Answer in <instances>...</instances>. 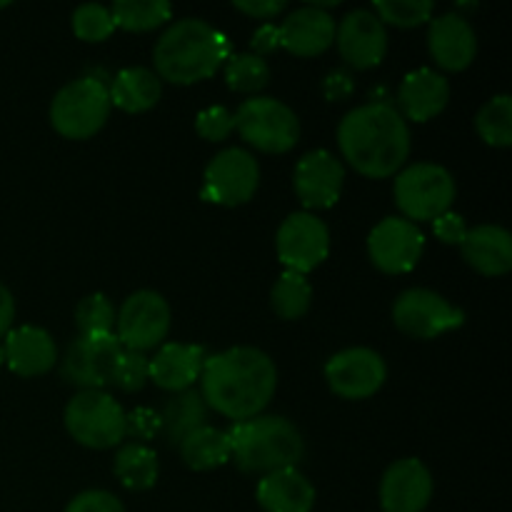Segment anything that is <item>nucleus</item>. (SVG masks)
I'll return each instance as SVG.
<instances>
[{
	"instance_id": "nucleus-7",
	"label": "nucleus",
	"mask_w": 512,
	"mask_h": 512,
	"mask_svg": "<svg viewBox=\"0 0 512 512\" xmlns=\"http://www.w3.org/2000/svg\"><path fill=\"white\" fill-rule=\"evenodd\" d=\"M235 130L240 138L263 153H288L300 138V120L290 105L268 95H253L235 110Z\"/></svg>"
},
{
	"instance_id": "nucleus-37",
	"label": "nucleus",
	"mask_w": 512,
	"mask_h": 512,
	"mask_svg": "<svg viewBox=\"0 0 512 512\" xmlns=\"http://www.w3.org/2000/svg\"><path fill=\"white\" fill-rule=\"evenodd\" d=\"M150 380V360L145 358V353H133V350H125L118 355L113 365V373H110V383L115 388L125 390V393H138L145 388V383Z\"/></svg>"
},
{
	"instance_id": "nucleus-1",
	"label": "nucleus",
	"mask_w": 512,
	"mask_h": 512,
	"mask_svg": "<svg viewBox=\"0 0 512 512\" xmlns=\"http://www.w3.org/2000/svg\"><path fill=\"white\" fill-rule=\"evenodd\" d=\"M200 385L208 408L240 423L268 408L278 388V370L263 350L240 345L208 355Z\"/></svg>"
},
{
	"instance_id": "nucleus-30",
	"label": "nucleus",
	"mask_w": 512,
	"mask_h": 512,
	"mask_svg": "<svg viewBox=\"0 0 512 512\" xmlns=\"http://www.w3.org/2000/svg\"><path fill=\"white\" fill-rule=\"evenodd\" d=\"M310 300H313V288H310L308 278L293 270H285L273 285L270 293V305L273 313L283 320H300L310 310Z\"/></svg>"
},
{
	"instance_id": "nucleus-6",
	"label": "nucleus",
	"mask_w": 512,
	"mask_h": 512,
	"mask_svg": "<svg viewBox=\"0 0 512 512\" xmlns=\"http://www.w3.org/2000/svg\"><path fill=\"white\" fill-rule=\"evenodd\" d=\"M63 420L70 438L93 450L113 448L128 435V413L103 390H80L73 395Z\"/></svg>"
},
{
	"instance_id": "nucleus-26",
	"label": "nucleus",
	"mask_w": 512,
	"mask_h": 512,
	"mask_svg": "<svg viewBox=\"0 0 512 512\" xmlns=\"http://www.w3.org/2000/svg\"><path fill=\"white\" fill-rule=\"evenodd\" d=\"M205 418H208V405L198 390L190 388L183 393H175L160 410V435L178 448L193 430L208 425Z\"/></svg>"
},
{
	"instance_id": "nucleus-5",
	"label": "nucleus",
	"mask_w": 512,
	"mask_h": 512,
	"mask_svg": "<svg viewBox=\"0 0 512 512\" xmlns=\"http://www.w3.org/2000/svg\"><path fill=\"white\" fill-rule=\"evenodd\" d=\"M110 108L108 85L95 75H85L58 90L50 103V123L63 138L85 140L103 128Z\"/></svg>"
},
{
	"instance_id": "nucleus-24",
	"label": "nucleus",
	"mask_w": 512,
	"mask_h": 512,
	"mask_svg": "<svg viewBox=\"0 0 512 512\" xmlns=\"http://www.w3.org/2000/svg\"><path fill=\"white\" fill-rule=\"evenodd\" d=\"M255 498L265 512H310L315 505V488L298 468H285L263 475Z\"/></svg>"
},
{
	"instance_id": "nucleus-41",
	"label": "nucleus",
	"mask_w": 512,
	"mask_h": 512,
	"mask_svg": "<svg viewBox=\"0 0 512 512\" xmlns=\"http://www.w3.org/2000/svg\"><path fill=\"white\" fill-rule=\"evenodd\" d=\"M128 435L143 445L145 440H153L155 435H160V413L150 408H135L133 413H128Z\"/></svg>"
},
{
	"instance_id": "nucleus-22",
	"label": "nucleus",
	"mask_w": 512,
	"mask_h": 512,
	"mask_svg": "<svg viewBox=\"0 0 512 512\" xmlns=\"http://www.w3.org/2000/svg\"><path fill=\"white\" fill-rule=\"evenodd\" d=\"M205 360L208 355H205L203 345L165 343L150 360V380L170 393H183L198 383Z\"/></svg>"
},
{
	"instance_id": "nucleus-20",
	"label": "nucleus",
	"mask_w": 512,
	"mask_h": 512,
	"mask_svg": "<svg viewBox=\"0 0 512 512\" xmlns=\"http://www.w3.org/2000/svg\"><path fill=\"white\" fill-rule=\"evenodd\" d=\"M450 100V83L433 68H418L403 78L398 88V103L405 123H428L445 110Z\"/></svg>"
},
{
	"instance_id": "nucleus-46",
	"label": "nucleus",
	"mask_w": 512,
	"mask_h": 512,
	"mask_svg": "<svg viewBox=\"0 0 512 512\" xmlns=\"http://www.w3.org/2000/svg\"><path fill=\"white\" fill-rule=\"evenodd\" d=\"M13 320H15V300L13 293L0 283V338L13 330Z\"/></svg>"
},
{
	"instance_id": "nucleus-45",
	"label": "nucleus",
	"mask_w": 512,
	"mask_h": 512,
	"mask_svg": "<svg viewBox=\"0 0 512 512\" xmlns=\"http://www.w3.org/2000/svg\"><path fill=\"white\" fill-rule=\"evenodd\" d=\"M353 78H350L348 73H343V70H335V73H330L328 78H325L323 83V90H325V98L328 100H343L348 98L350 93H353Z\"/></svg>"
},
{
	"instance_id": "nucleus-39",
	"label": "nucleus",
	"mask_w": 512,
	"mask_h": 512,
	"mask_svg": "<svg viewBox=\"0 0 512 512\" xmlns=\"http://www.w3.org/2000/svg\"><path fill=\"white\" fill-rule=\"evenodd\" d=\"M88 345V355L93 360L95 370L103 378V383H110V373H113V365L118 360V355L123 353V345L115 338V333L110 335H98V338H83Z\"/></svg>"
},
{
	"instance_id": "nucleus-13",
	"label": "nucleus",
	"mask_w": 512,
	"mask_h": 512,
	"mask_svg": "<svg viewBox=\"0 0 512 512\" xmlns=\"http://www.w3.org/2000/svg\"><path fill=\"white\" fill-rule=\"evenodd\" d=\"M425 250V235L405 218H385L370 230L368 255L378 270L403 275L418 265Z\"/></svg>"
},
{
	"instance_id": "nucleus-38",
	"label": "nucleus",
	"mask_w": 512,
	"mask_h": 512,
	"mask_svg": "<svg viewBox=\"0 0 512 512\" xmlns=\"http://www.w3.org/2000/svg\"><path fill=\"white\" fill-rule=\"evenodd\" d=\"M235 130V115L233 110L225 108V105H210V108L200 110L198 118H195V133L200 138L210 140V143H220V140L228 138Z\"/></svg>"
},
{
	"instance_id": "nucleus-2",
	"label": "nucleus",
	"mask_w": 512,
	"mask_h": 512,
	"mask_svg": "<svg viewBox=\"0 0 512 512\" xmlns=\"http://www.w3.org/2000/svg\"><path fill=\"white\" fill-rule=\"evenodd\" d=\"M338 145L353 170L383 180L403 170L410 155V128L398 108L385 100H370L340 120Z\"/></svg>"
},
{
	"instance_id": "nucleus-25",
	"label": "nucleus",
	"mask_w": 512,
	"mask_h": 512,
	"mask_svg": "<svg viewBox=\"0 0 512 512\" xmlns=\"http://www.w3.org/2000/svg\"><path fill=\"white\" fill-rule=\"evenodd\" d=\"M110 103L118 105L125 113H145L155 108L163 95V83L148 68H125L113 78L108 88Z\"/></svg>"
},
{
	"instance_id": "nucleus-17",
	"label": "nucleus",
	"mask_w": 512,
	"mask_h": 512,
	"mask_svg": "<svg viewBox=\"0 0 512 512\" xmlns=\"http://www.w3.org/2000/svg\"><path fill=\"white\" fill-rule=\"evenodd\" d=\"M433 498V475L418 458H403L380 480L383 512H423Z\"/></svg>"
},
{
	"instance_id": "nucleus-11",
	"label": "nucleus",
	"mask_w": 512,
	"mask_h": 512,
	"mask_svg": "<svg viewBox=\"0 0 512 512\" xmlns=\"http://www.w3.org/2000/svg\"><path fill=\"white\" fill-rule=\"evenodd\" d=\"M260 185L258 160L243 148H228L215 155L203 175V198L208 203L235 205L248 203Z\"/></svg>"
},
{
	"instance_id": "nucleus-23",
	"label": "nucleus",
	"mask_w": 512,
	"mask_h": 512,
	"mask_svg": "<svg viewBox=\"0 0 512 512\" xmlns=\"http://www.w3.org/2000/svg\"><path fill=\"white\" fill-rule=\"evenodd\" d=\"M463 260L480 275H505L512 268V238L500 225H475L460 243Z\"/></svg>"
},
{
	"instance_id": "nucleus-35",
	"label": "nucleus",
	"mask_w": 512,
	"mask_h": 512,
	"mask_svg": "<svg viewBox=\"0 0 512 512\" xmlns=\"http://www.w3.org/2000/svg\"><path fill=\"white\" fill-rule=\"evenodd\" d=\"M433 0H378L373 13L380 23H390L395 28H415V25L430 23L433 18Z\"/></svg>"
},
{
	"instance_id": "nucleus-27",
	"label": "nucleus",
	"mask_w": 512,
	"mask_h": 512,
	"mask_svg": "<svg viewBox=\"0 0 512 512\" xmlns=\"http://www.w3.org/2000/svg\"><path fill=\"white\" fill-rule=\"evenodd\" d=\"M180 458L190 470H215L230 460V438L225 430L203 425L178 445Z\"/></svg>"
},
{
	"instance_id": "nucleus-10",
	"label": "nucleus",
	"mask_w": 512,
	"mask_h": 512,
	"mask_svg": "<svg viewBox=\"0 0 512 512\" xmlns=\"http://www.w3.org/2000/svg\"><path fill=\"white\" fill-rule=\"evenodd\" d=\"M393 320L398 330H403L410 338L433 340L450 330H458L465 323V313L440 293L410 288L395 300Z\"/></svg>"
},
{
	"instance_id": "nucleus-48",
	"label": "nucleus",
	"mask_w": 512,
	"mask_h": 512,
	"mask_svg": "<svg viewBox=\"0 0 512 512\" xmlns=\"http://www.w3.org/2000/svg\"><path fill=\"white\" fill-rule=\"evenodd\" d=\"M0 8H8V3H5V0H0Z\"/></svg>"
},
{
	"instance_id": "nucleus-3",
	"label": "nucleus",
	"mask_w": 512,
	"mask_h": 512,
	"mask_svg": "<svg viewBox=\"0 0 512 512\" xmlns=\"http://www.w3.org/2000/svg\"><path fill=\"white\" fill-rule=\"evenodd\" d=\"M230 58L225 33L200 18L170 25L153 48L155 75L173 85H193L218 73Z\"/></svg>"
},
{
	"instance_id": "nucleus-42",
	"label": "nucleus",
	"mask_w": 512,
	"mask_h": 512,
	"mask_svg": "<svg viewBox=\"0 0 512 512\" xmlns=\"http://www.w3.org/2000/svg\"><path fill=\"white\" fill-rule=\"evenodd\" d=\"M433 230H435V238L445 245H460L465 235H468L465 218L460 213H453V210L438 215V218L433 220Z\"/></svg>"
},
{
	"instance_id": "nucleus-12",
	"label": "nucleus",
	"mask_w": 512,
	"mask_h": 512,
	"mask_svg": "<svg viewBox=\"0 0 512 512\" xmlns=\"http://www.w3.org/2000/svg\"><path fill=\"white\" fill-rule=\"evenodd\" d=\"M278 260L285 270L308 275L330 253V230L318 215L313 213H293L280 223L278 238H275Z\"/></svg>"
},
{
	"instance_id": "nucleus-33",
	"label": "nucleus",
	"mask_w": 512,
	"mask_h": 512,
	"mask_svg": "<svg viewBox=\"0 0 512 512\" xmlns=\"http://www.w3.org/2000/svg\"><path fill=\"white\" fill-rule=\"evenodd\" d=\"M75 325L78 338H98V335L115 333V308L108 295L93 293L83 298L75 308Z\"/></svg>"
},
{
	"instance_id": "nucleus-16",
	"label": "nucleus",
	"mask_w": 512,
	"mask_h": 512,
	"mask_svg": "<svg viewBox=\"0 0 512 512\" xmlns=\"http://www.w3.org/2000/svg\"><path fill=\"white\" fill-rule=\"evenodd\" d=\"M345 185V168L328 150H310L298 160L293 188L300 203L310 210L333 208Z\"/></svg>"
},
{
	"instance_id": "nucleus-40",
	"label": "nucleus",
	"mask_w": 512,
	"mask_h": 512,
	"mask_svg": "<svg viewBox=\"0 0 512 512\" xmlns=\"http://www.w3.org/2000/svg\"><path fill=\"white\" fill-rule=\"evenodd\" d=\"M65 512H125V508L113 493H105V490H85V493L75 495L70 500Z\"/></svg>"
},
{
	"instance_id": "nucleus-9",
	"label": "nucleus",
	"mask_w": 512,
	"mask_h": 512,
	"mask_svg": "<svg viewBox=\"0 0 512 512\" xmlns=\"http://www.w3.org/2000/svg\"><path fill=\"white\" fill-rule=\"evenodd\" d=\"M170 320L173 313L163 295L155 290H138L115 313V338L125 350L148 353L168 338Z\"/></svg>"
},
{
	"instance_id": "nucleus-15",
	"label": "nucleus",
	"mask_w": 512,
	"mask_h": 512,
	"mask_svg": "<svg viewBox=\"0 0 512 512\" xmlns=\"http://www.w3.org/2000/svg\"><path fill=\"white\" fill-rule=\"evenodd\" d=\"M335 43L340 58L355 70L375 68L388 53V33L373 10H350L340 25H335Z\"/></svg>"
},
{
	"instance_id": "nucleus-29",
	"label": "nucleus",
	"mask_w": 512,
	"mask_h": 512,
	"mask_svg": "<svg viewBox=\"0 0 512 512\" xmlns=\"http://www.w3.org/2000/svg\"><path fill=\"white\" fill-rule=\"evenodd\" d=\"M115 20V28L145 33L168 23L173 15V5L168 0H118L110 8Z\"/></svg>"
},
{
	"instance_id": "nucleus-8",
	"label": "nucleus",
	"mask_w": 512,
	"mask_h": 512,
	"mask_svg": "<svg viewBox=\"0 0 512 512\" xmlns=\"http://www.w3.org/2000/svg\"><path fill=\"white\" fill-rule=\"evenodd\" d=\"M393 195L405 220H435L448 213L455 200V180L438 163H413L395 175Z\"/></svg>"
},
{
	"instance_id": "nucleus-36",
	"label": "nucleus",
	"mask_w": 512,
	"mask_h": 512,
	"mask_svg": "<svg viewBox=\"0 0 512 512\" xmlns=\"http://www.w3.org/2000/svg\"><path fill=\"white\" fill-rule=\"evenodd\" d=\"M73 30L85 43H100L108 35H113L115 20L110 8L100 3H83L73 13Z\"/></svg>"
},
{
	"instance_id": "nucleus-34",
	"label": "nucleus",
	"mask_w": 512,
	"mask_h": 512,
	"mask_svg": "<svg viewBox=\"0 0 512 512\" xmlns=\"http://www.w3.org/2000/svg\"><path fill=\"white\" fill-rule=\"evenodd\" d=\"M60 375H63L65 383L78 390H100L105 385L95 370L93 360H90L88 345L83 338H75L65 348L63 360H60Z\"/></svg>"
},
{
	"instance_id": "nucleus-19",
	"label": "nucleus",
	"mask_w": 512,
	"mask_h": 512,
	"mask_svg": "<svg viewBox=\"0 0 512 512\" xmlns=\"http://www.w3.org/2000/svg\"><path fill=\"white\" fill-rule=\"evenodd\" d=\"M280 48L298 58H315L323 55L335 40V20L328 10L318 5H303L288 13V18L278 25Z\"/></svg>"
},
{
	"instance_id": "nucleus-21",
	"label": "nucleus",
	"mask_w": 512,
	"mask_h": 512,
	"mask_svg": "<svg viewBox=\"0 0 512 512\" xmlns=\"http://www.w3.org/2000/svg\"><path fill=\"white\" fill-rule=\"evenodd\" d=\"M5 363L20 378H38L58 363V348L48 330L35 325L13 328L3 340Z\"/></svg>"
},
{
	"instance_id": "nucleus-31",
	"label": "nucleus",
	"mask_w": 512,
	"mask_h": 512,
	"mask_svg": "<svg viewBox=\"0 0 512 512\" xmlns=\"http://www.w3.org/2000/svg\"><path fill=\"white\" fill-rule=\"evenodd\" d=\"M225 83L235 93H260L270 80L268 60L255 53H238L225 60Z\"/></svg>"
},
{
	"instance_id": "nucleus-32",
	"label": "nucleus",
	"mask_w": 512,
	"mask_h": 512,
	"mask_svg": "<svg viewBox=\"0 0 512 512\" xmlns=\"http://www.w3.org/2000/svg\"><path fill=\"white\" fill-rule=\"evenodd\" d=\"M480 138L493 148H508L512 143V98L510 95H495L480 108L475 118Z\"/></svg>"
},
{
	"instance_id": "nucleus-18",
	"label": "nucleus",
	"mask_w": 512,
	"mask_h": 512,
	"mask_svg": "<svg viewBox=\"0 0 512 512\" xmlns=\"http://www.w3.org/2000/svg\"><path fill=\"white\" fill-rule=\"evenodd\" d=\"M428 50L440 68L460 73L473 63L475 53H478V35H475L473 23L460 13L430 18Z\"/></svg>"
},
{
	"instance_id": "nucleus-28",
	"label": "nucleus",
	"mask_w": 512,
	"mask_h": 512,
	"mask_svg": "<svg viewBox=\"0 0 512 512\" xmlns=\"http://www.w3.org/2000/svg\"><path fill=\"white\" fill-rule=\"evenodd\" d=\"M115 478L128 490H150L158 480V455L143 443H125L115 455Z\"/></svg>"
},
{
	"instance_id": "nucleus-43",
	"label": "nucleus",
	"mask_w": 512,
	"mask_h": 512,
	"mask_svg": "<svg viewBox=\"0 0 512 512\" xmlns=\"http://www.w3.org/2000/svg\"><path fill=\"white\" fill-rule=\"evenodd\" d=\"M250 53L260 55V58H265L268 53H275V50L280 48V30L278 25L273 23H263L258 30L253 33V40H250Z\"/></svg>"
},
{
	"instance_id": "nucleus-14",
	"label": "nucleus",
	"mask_w": 512,
	"mask_h": 512,
	"mask_svg": "<svg viewBox=\"0 0 512 512\" xmlns=\"http://www.w3.org/2000/svg\"><path fill=\"white\" fill-rule=\"evenodd\" d=\"M388 378L385 360L370 348H348L335 353L325 365L330 390L343 400H365L378 393Z\"/></svg>"
},
{
	"instance_id": "nucleus-4",
	"label": "nucleus",
	"mask_w": 512,
	"mask_h": 512,
	"mask_svg": "<svg viewBox=\"0 0 512 512\" xmlns=\"http://www.w3.org/2000/svg\"><path fill=\"white\" fill-rule=\"evenodd\" d=\"M230 460L243 473L268 475L275 470L298 468L305 455L300 430L280 415H255L240 420L228 433Z\"/></svg>"
},
{
	"instance_id": "nucleus-44",
	"label": "nucleus",
	"mask_w": 512,
	"mask_h": 512,
	"mask_svg": "<svg viewBox=\"0 0 512 512\" xmlns=\"http://www.w3.org/2000/svg\"><path fill=\"white\" fill-rule=\"evenodd\" d=\"M235 8L240 10V13L250 15V18H258V20H273L275 15L283 13L288 5L283 3V0H238L235 3Z\"/></svg>"
},
{
	"instance_id": "nucleus-47",
	"label": "nucleus",
	"mask_w": 512,
	"mask_h": 512,
	"mask_svg": "<svg viewBox=\"0 0 512 512\" xmlns=\"http://www.w3.org/2000/svg\"><path fill=\"white\" fill-rule=\"evenodd\" d=\"M5 363V350H3V343H0V368H3Z\"/></svg>"
}]
</instances>
